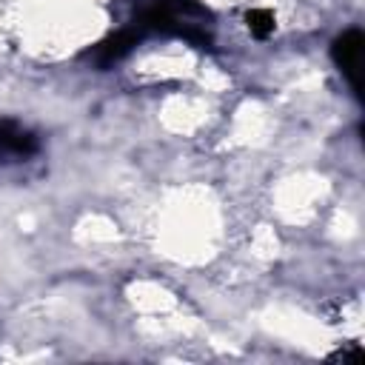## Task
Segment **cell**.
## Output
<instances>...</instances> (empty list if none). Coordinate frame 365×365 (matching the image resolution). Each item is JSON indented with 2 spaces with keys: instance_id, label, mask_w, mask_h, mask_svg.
Returning a JSON list of instances; mask_svg holds the SVG:
<instances>
[{
  "instance_id": "1",
  "label": "cell",
  "mask_w": 365,
  "mask_h": 365,
  "mask_svg": "<svg viewBox=\"0 0 365 365\" xmlns=\"http://www.w3.org/2000/svg\"><path fill=\"white\" fill-rule=\"evenodd\" d=\"M362 51H365V37L359 29H348L342 31L334 46H331V54H334V63L339 66L342 77L351 83V88L359 94V74H362Z\"/></svg>"
},
{
  "instance_id": "2",
  "label": "cell",
  "mask_w": 365,
  "mask_h": 365,
  "mask_svg": "<svg viewBox=\"0 0 365 365\" xmlns=\"http://www.w3.org/2000/svg\"><path fill=\"white\" fill-rule=\"evenodd\" d=\"M37 148H40V143L29 128H23L14 120H0V165L23 163V160L34 157Z\"/></svg>"
},
{
  "instance_id": "3",
  "label": "cell",
  "mask_w": 365,
  "mask_h": 365,
  "mask_svg": "<svg viewBox=\"0 0 365 365\" xmlns=\"http://www.w3.org/2000/svg\"><path fill=\"white\" fill-rule=\"evenodd\" d=\"M245 26H248V31L254 34V37H259V40H265L271 31H274V14L268 11V9H251L248 14H245Z\"/></svg>"
}]
</instances>
